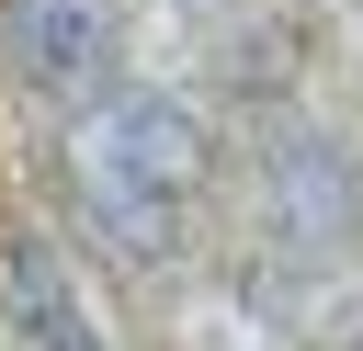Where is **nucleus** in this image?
<instances>
[{
    "mask_svg": "<svg viewBox=\"0 0 363 351\" xmlns=\"http://www.w3.org/2000/svg\"><path fill=\"white\" fill-rule=\"evenodd\" d=\"M11 283H23V317H34V340H45V351H102V340H91V328L68 317V294H57V272H45L34 249L11 260Z\"/></svg>",
    "mask_w": 363,
    "mask_h": 351,
    "instance_id": "7ed1b4c3",
    "label": "nucleus"
},
{
    "mask_svg": "<svg viewBox=\"0 0 363 351\" xmlns=\"http://www.w3.org/2000/svg\"><path fill=\"white\" fill-rule=\"evenodd\" d=\"M204 181V125L170 102V91H113L91 125H79V204L113 249L159 260L182 238V204Z\"/></svg>",
    "mask_w": 363,
    "mask_h": 351,
    "instance_id": "f257e3e1",
    "label": "nucleus"
},
{
    "mask_svg": "<svg viewBox=\"0 0 363 351\" xmlns=\"http://www.w3.org/2000/svg\"><path fill=\"white\" fill-rule=\"evenodd\" d=\"M11 45H23V68L57 102H79L125 57V0H11Z\"/></svg>",
    "mask_w": 363,
    "mask_h": 351,
    "instance_id": "f03ea898",
    "label": "nucleus"
}]
</instances>
